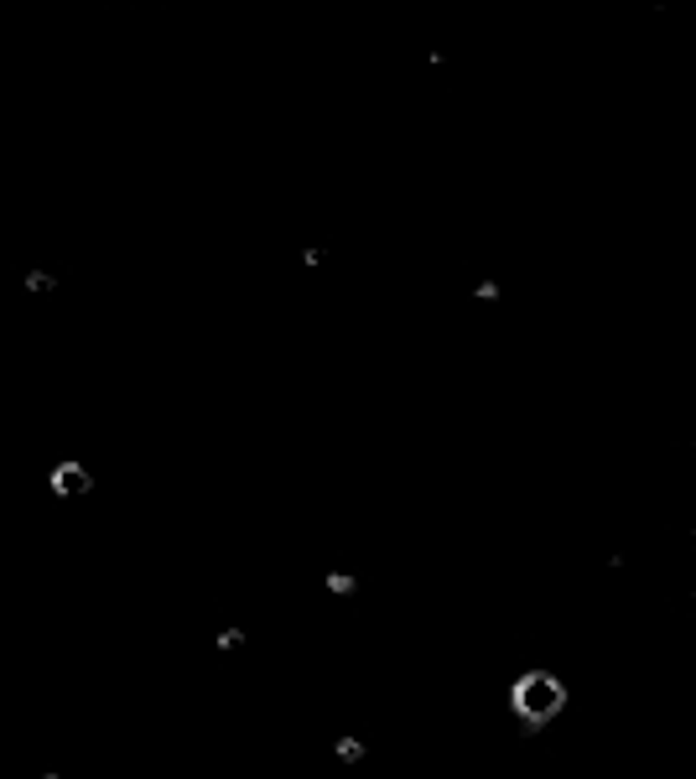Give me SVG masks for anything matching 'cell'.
<instances>
[{"mask_svg": "<svg viewBox=\"0 0 696 779\" xmlns=\"http://www.w3.org/2000/svg\"><path fill=\"white\" fill-rule=\"evenodd\" d=\"M561 707V686L551 681V675H530V681L519 686V712H525V717H551V712Z\"/></svg>", "mask_w": 696, "mask_h": 779, "instance_id": "obj_1", "label": "cell"}, {"mask_svg": "<svg viewBox=\"0 0 696 779\" xmlns=\"http://www.w3.org/2000/svg\"><path fill=\"white\" fill-rule=\"evenodd\" d=\"M58 488H63V494H73V488H78V494H83V488H89V478H83V473H78V468H63V478H58Z\"/></svg>", "mask_w": 696, "mask_h": 779, "instance_id": "obj_2", "label": "cell"}]
</instances>
